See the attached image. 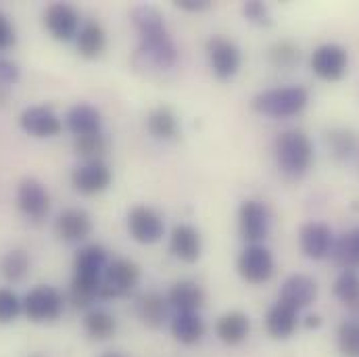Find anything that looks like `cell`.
<instances>
[{
	"label": "cell",
	"instance_id": "cell-2",
	"mask_svg": "<svg viewBox=\"0 0 359 357\" xmlns=\"http://www.w3.org/2000/svg\"><path fill=\"white\" fill-rule=\"evenodd\" d=\"M276 161L282 174L290 178L303 176L313 161V144L301 130L282 132L276 138Z\"/></svg>",
	"mask_w": 359,
	"mask_h": 357
},
{
	"label": "cell",
	"instance_id": "cell-28",
	"mask_svg": "<svg viewBox=\"0 0 359 357\" xmlns=\"http://www.w3.org/2000/svg\"><path fill=\"white\" fill-rule=\"evenodd\" d=\"M330 255L334 264L343 269L359 268V230L347 232L339 241H334Z\"/></svg>",
	"mask_w": 359,
	"mask_h": 357
},
{
	"label": "cell",
	"instance_id": "cell-30",
	"mask_svg": "<svg viewBox=\"0 0 359 357\" xmlns=\"http://www.w3.org/2000/svg\"><path fill=\"white\" fill-rule=\"evenodd\" d=\"M29 255L23 249H13L0 260V274L8 282H21L29 271Z\"/></svg>",
	"mask_w": 359,
	"mask_h": 357
},
{
	"label": "cell",
	"instance_id": "cell-1",
	"mask_svg": "<svg viewBox=\"0 0 359 357\" xmlns=\"http://www.w3.org/2000/svg\"><path fill=\"white\" fill-rule=\"evenodd\" d=\"M132 21L140 34V53L161 69L174 67L178 48L165 27L163 15L151 4H140L132 11Z\"/></svg>",
	"mask_w": 359,
	"mask_h": 357
},
{
	"label": "cell",
	"instance_id": "cell-32",
	"mask_svg": "<svg viewBox=\"0 0 359 357\" xmlns=\"http://www.w3.org/2000/svg\"><path fill=\"white\" fill-rule=\"evenodd\" d=\"M74 149L86 161H102V157L109 151V142L100 132H96V134H88V136H78L74 142Z\"/></svg>",
	"mask_w": 359,
	"mask_h": 357
},
{
	"label": "cell",
	"instance_id": "cell-39",
	"mask_svg": "<svg viewBox=\"0 0 359 357\" xmlns=\"http://www.w3.org/2000/svg\"><path fill=\"white\" fill-rule=\"evenodd\" d=\"M15 42V29L11 25V21L0 13V50L8 48Z\"/></svg>",
	"mask_w": 359,
	"mask_h": 357
},
{
	"label": "cell",
	"instance_id": "cell-25",
	"mask_svg": "<svg viewBox=\"0 0 359 357\" xmlns=\"http://www.w3.org/2000/svg\"><path fill=\"white\" fill-rule=\"evenodd\" d=\"M168 309H170L168 297H163L157 290L147 292L138 301V316L149 328H161L163 322L168 320Z\"/></svg>",
	"mask_w": 359,
	"mask_h": 357
},
{
	"label": "cell",
	"instance_id": "cell-8",
	"mask_svg": "<svg viewBox=\"0 0 359 357\" xmlns=\"http://www.w3.org/2000/svg\"><path fill=\"white\" fill-rule=\"evenodd\" d=\"M349 65V55L341 44H322L311 55V72L326 82H337L345 76Z\"/></svg>",
	"mask_w": 359,
	"mask_h": 357
},
{
	"label": "cell",
	"instance_id": "cell-37",
	"mask_svg": "<svg viewBox=\"0 0 359 357\" xmlns=\"http://www.w3.org/2000/svg\"><path fill=\"white\" fill-rule=\"evenodd\" d=\"M243 13H245V17H247L251 23H255V25H266V27L271 25V17H269L268 6H266L264 2H259V0H249V2H245Z\"/></svg>",
	"mask_w": 359,
	"mask_h": 357
},
{
	"label": "cell",
	"instance_id": "cell-18",
	"mask_svg": "<svg viewBox=\"0 0 359 357\" xmlns=\"http://www.w3.org/2000/svg\"><path fill=\"white\" fill-rule=\"evenodd\" d=\"M107 266H109L107 251L100 245H86L76 255V262H74V278L86 280V282H100Z\"/></svg>",
	"mask_w": 359,
	"mask_h": 357
},
{
	"label": "cell",
	"instance_id": "cell-29",
	"mask_svg": "<svg viewBox=\"0 0 359 357\" xmlns=\"http://www.w3.org/2000/svg\"><path fill=\"white\" fill-rule=\"evenodd\" d=\"M84 330L94 341H107L117 330V320L107 309H90L84 316Z\"/></svg>",
	"mask_w": 359,
	"mask_h": 357
},
{
	"label": "cell",
	"instance_id": "cell-26",
	"mask_svg": "<svg viewBox=\"0 0 359 357\" xmlns=\"http://www.w3.org/2000/svg\"><path fill=\"white\" fill-rule=\"evenodd\" d=\"M76 44H78V50L82 57H86V59L100 57L102 50L107 48V34H104L102 25L96 21L84 23L76 36Z\"/></svg>",
	"mask_w": 359,
	"mask_h": 357
},
{
	"label": "cell",
	"instance_id": "cell-7",
	"mask_svg": "<svg viewBox=\"0 0 359 357\" xmlns=\"http://www.w3.org/2000/svg\"><path fill=\"white\" fill-rule=\"evenodd\" d=\"M128 230L130 236L140 245H155L161 241L165 232L163 217L147 205H136L128 213Z\"/></svg>",
	"mask_w": 359,
	"mask_h": 357
},
{
	"label": "cell",
	"instance_id": "cell-34",
	"mask_svg": "<svg viewBox=\"0 0 359 357\" xmlns=\"http://www.w3.org/2000/svg\"><path fill=\"white\" fill-rule=\"evenodd\" d=\"M269 61L276 67H292L299 61V46H294L290 40H280L269 48Z\"/></svg>",
	"mask_w": 359,
	"mask_h": 357
},
{
	"label": "cell",
	"instance_id": "cell-16",
	"mask_svg": "<svg viewBox=\"0 0 359 357\" xmlns=\"http://www.w3.org/2000/svg\"><path fill=\"white\" fill-rule=\"evenodd\" d=\"M318 297V284L313 278L305 274H292L284 280L280 288V301L290 305L292 309H303L309 307Z\"/></svg>",
	"mask_w": 359,
	"mask_h": 357
},
{
	"label": "cell",
	"instance_id": "cell-4",
	"mask_svg": "<svg viewBox=\"0 0 359 357\" xmlns=\"http://www.w3.org/2000/svg\"><path fill=\"white\" fill-rule=\"evenodd\" d=\"M63 309H65V297L61 295V290L48 284H40L32 288L23 297V314L36 324L57 322L63 316Z\"/></svg>",
	"mask_w": 359,
	"mask_h": 357
},
{
	"label": "cell",
	"instance_id": "cell-42",
	"mask_svg": "<svg viewBox=\"0 0 359 357\" xmlns=\"http://www.w3.org/2000/svg\"><path fill=\"white\" fill-rule=\"evenodd\" d=\"M100 357H123V356H119V353H104V356H100Z\"/></svg>",
	"mask_w": 359,
	"mask_h": 357
},
{
	"label": "cell",
	"instance_id": "cell-33",
	"mask_svg": "<svg viewBox=\"0 0 359 357\" xmlns=\"http://www.w3.org/2000/svg\"><path fill=\"white\" fill-rule=\"evenodd\" d=\"M339 351L343 357H359V322H345L339 328Z\"/></svg>",
	"mask_w": 359,
	"mask_h": 357
},
{
	"label": "cell",
	"instance_id": "cell-17",
	"mask_svg": "<svg viewBox=\"0 0 359 357\" xmlns=\"http://www.w3.org/2000/svg\"><path fill=\"white\" fill-rule=\"evenodd\" d=\"M92 232V220L84 209H65L55 222V234L65 243L86 241Z\"/></svg>",
	"mask_w": 359,
	"mask_h": 357
},
{
	"label": "cell",
	"instance_id": "cell-14",
	"mask_svg": "<svg viewBox=\"0 0 359 357\" xmlns=\"http://www.w3.org/2000/svg\"><path fill=\"white\" fill-rule=\"evenodd\" d=\"M299 245H301V251L305 253V257L324 260L332 251L334 236L326 224L309 222V224L301 226V230H299Z\"/></svg>",
	"mask_w": 359,
	"mask_h": 357
},
{
	"label": "cell",
	"instance_id": "cell-23",
	"mask_svg": "<svg viewBox=\"0 0 359 357\" xmlns=\"http://www.w3.org/2000/svg\"><path fill=\"white\" fill-rule=\"evenodd\" d=\"M65 123L78 138V136H88V134L100 132L102 119H100V113L96 107H92L88 102H78L67 111Z\"/></svg>",
	"mask_w": 359,
	"mask_h": 357
},
{
	"label": "cell",
	"instance_id": "cell-10",
	"mask_svg": "<svg viewBox=\"0 0 359 357\" xmlns=\"http://www.w3.org/2000/svg\"><path fill=\"white\" fill-rule=\"evenodd\" d=\"M241 278L249 284H264L273 274V257L264 245H249L236 262Z\"/></svg>",
	"mask_w": 359,
	"mask_h": 357
},
{
	"label": "cell",
	"instance_id": "cell-40",
	"mask_svg": "<svg viewBox=\"0 0 359 357\" xmlns=\"http://www.w3.org/2000/svg\"><path fill=\"white\" fill-rule=\"evenodd\" d=\"M176 6L182 11H188V13H198V11H205L211 6L209 0H176Z\"/></svg>",
	"mask_w": 359,
	"mask_h": 357
},
{
	"label": "cell",
	"instance_id": "cell-22",
	"mask_svg": "<svg viewBox=\"0 0 359 357\" xmlns=\"http://www.w3.org/2000/svg\"><path fill=\"white\" fill-rule=\"evenodd\" d=\"M170 307L180 311H198L205 305V290L192 280H180L168 292Z\"/></svg>",
	"mask_w": 359,
	"mask_h": 357
},
{
	"label": "cell",
	"instance_id": "cell-13",
	"mask_svg": "<svg viewBox=\"0 0 359 357\" xmlns=\"http://www.w3.org/2000/svg\"><path fill=\"white\" fill-rule=\"evenodd\" d=\"M21 128L36 138H53L63 130L61 117L46 105L27 107L19 117Z\"/></svg>",
	"mask_w": 359,
	"mask_h": 357
},
{
	"label": "cell",
	"instance_id": "cell-36",
	"mask_svg": "<svg viewBox=\"0 0 359 357\" xmlns=\"http://www.w3.org/2000/svg\"><path fill=\"white\" fill-rule=\"evenodd\" d=\"M328 144L339 157H349L358 149V140L351 132H332L328 134Z\"/></svg>",
	"mask_w": 359,
	"mask_h": 357
},
{
	"label": "cell",
	"instance_id": "cell-11",
	"mask_svg": "<svg viewBox=\"0 0 359 357\" xmlns=\"http://www.w3.org/2000/svg\"><path fill=\"white\" fill-rule=\"evenodd\" d=\"M17 205L34 222H40L50 211V194L46 186L36 178H25L17 188Z\"/></svg>",
	"mask_w": 359,
	"mask_h": 357
},
{
	"label": "cell",
	"instance_id": "cell-9",
	"mask_svg": "<svg viewBox=\"0 0 359 357\" xmlns=\"http://www.w3.org/2000/svg\"><path fill=\"white\" fill-rule=\"evenodd\" d=\"M238 232L249 245H262L269 232L268 207L255 198L245 201L238 207Z\"/></svg>",
	"mask_w": 359,
	"mask_h": 357
},
{
	"label": "cell",
	"instance_id": "cell-5",
	"mask_svg": "<svg viewBox=\"0 0 359 357\" xmlns=\"http://www.w3.org/2000/svg\"><path fill=\"white\" fill-rule=\"evenodd\" d=\"M140 280L138 264L130 260H113L100 280V299H119L128 295Z\"/></svg>",
	"mask_w": 359,
	"mask_h": 357
},
{
	"label": "cell",
	"instance_id": "cell-24",
	"mask_svg": "<svg viewBox=\"0 0 359 357\" xmlns=\"http://www.w3.org/2000/svg\"><path fill=\"white\" fill-rule=\"evenodd\" d=\"M172 335L182 345H196L205 337V322L198 311H180L172 320Z\"/></svg>",
	"mask_w": 359,
	"mask_h": 357
},
{
	"label": "cell",
	"instance_id": "cell-41",
	"mask_svg": "<svg viewBox=\"0 0 359 357\" xmlns=\"http://www.w3.org/2000/svg\"><path fill=\"white\" fill-rule=\"evenodd\" d=\"M307 320H309L307 326H320V318H318V316H309Z\"/></svg>",
	"mask_w": 359,
	"mask_h": 357
},
{
	"label": "cell",
	"instance_id": "cell-43",
	"mask_svg": "<svg viewBox=\"0 0 359 357\" xmlns=\"http://www.w3.org/2000/svg\"><path fill=\"white\" fill-rule=\"evenodd\" d=\"M25 357H46V356H42V353H29V356H25Z\"/></svg>",
	"mask_w": 359,
	"mask_h": 357
},
{
	"label": "cell",
	"instance_id": "cell-38",
	"mask_svg": "<svg viewBox=\"0 0 359 357\" xmlns=\"http://www.w3.org/2000/svg\"><path fill=\"white\" fill-rule=\"evenodd\" d=\"M19 80V67L6 59H0V92L15 86Z\"/></svg>",
	"mask_w": 359,
	"mask_h": 357
},
{
	"label": "cell",
	"instance_id": "cell-35",
	"mask_svg": "<svg viewBox=\"0 0 359 357\" xmlns=\"http://www.w3.org/2000/svg\"><path fill=\"white\" fill-rule=\"evenodd\" d=\"M23 311V301L8 288H0V324H11Z\"/></svg>",
	"mask_w": 359,
	"mask_h": 357
},
{
	"label": "cell",
	"instance_id": "cell-19",
	"mask_svg": "<svg viewBox=\"0 0 359 357\" xmlns=\"http://www.w3.org/2000/svg\"><path fill=\"white\" fill-rule=\"evenodd\" d=\"M170 251L184 264H194L201 257L203 241L196 228L188 224H178L170 236Z\"/></svg>",
	"mask_w": 359,
	"mask_h": 357
},
{
	"label": "cell",
	"instance_id": "cell-15",
	"mask_svg": "<svg viewBox=\"0 0 359 357\" xmlns=\"http://www.w3.org/2000/svg\"><path fill=\"white\" fill-rule=\"evenodd\" d=\"M111 170L104 161H86L72 174V184L82 194H98L111 186Z\"/></svg>",
	"mask_w": 359,
	"mask_h": 357
},
{
	"label": "cell",
	"instance_id": "cell-20",
	"mask_svg": "<svg viewBox=\"0 0 359 357\" xmlns=\"http://www.w3.org/2000/svg\"><path fill=\"white\" fill-rule=\"evenodd\" d=\"M251 330V320L243 311H228L215 324V335L224 345H241Z\"/></svg>",
	"mask_w": 359,
	"mask_h": 357
},
{
	"label": "cell",
	"instance_id": "cell-6",
	"mask_svg": "<svg viewBox=\"0 0 359 357\" xmlns=\"http://www.w3.org/2000/svg\"><path fill=\"white\" fill-rule=\"evenodd\" d=\"M207 59H209V67L213 76L224 82L232 80L238 74L241 63H243L238 46L232 40L222 38V36H213L207 42Z\"/></svg>",
	"mask_w": 359,
	"mask_h": 357
},
{
	"label": "cell",
	"instance_id": "cell-31",
	"mask_svg": "<svg viewBox=\"0 0 359 357\" xmlns=\"http://www.w3.org/2000/svg\"><path fill=\"white\" fill-rule=\"evenodd\" d=\"M334 297L349 305L355 307L359 305V274L355 269H343L339 274V278L334 280Z\"/></svg>",
	"mask_w": 359,
	"mask_h": 357
},
{
	"label": "cell",
	"instance_id": "cell-27",
	"mask_svg": "<svg viewBox=\"0 0 359 357\" xmlns=\"http://www.w3.org/2000/svg\"><path fill=\"white\" fill-rule=\"evenodd\" d=\"M147 128L159 140H174V138H178V117H176V113L170 107L153 109L149 113V117H147Z\"/></svg>",
	"mask_w": 359,
	"mask_h": 357
},
{
	"label": "cell",
	"instance_id": "cell-21",
	"mask_svg": "<svg viewBox=\"0 0 359 357\" xmlns=\"http://www.w3.org/2000/svg\"><path fill=\"white\" fill-rule=\"evenodd\" d=\"M299 324V311L292 309L290 305L278 301L276 305H271L266 316V328H268L269 337L284 341L288 337H292V332L297 330Z\"/></svg>",
	"mask_w": 359,
	"mask_h": 357
},
{
	"label": "cell",
	"instance_id": "cell-12",
	"mask_svg": "<svg viewBox=\"0 0 359 357\" xmlns=\"http://www.w3.org/2000/svg\"><path fill=\"white\" fill-rule=\"evenodd\" d=\"M44 25L57 40H74L80 32V13L67 2H55L44 13Z\"/></svg>",
	"mask_w": 359,
	"mask_h": 357
},
{
	"label": "cell",
	"instance_id": "cell-3",
	"mask_svg": "<svg viewBox=\"0 0 359 357\" xmlns=\"http://www.w3.org/2000/svg\"><path fill=\"white\" fill-rule=\"evenodd\" d=\"M309 102V92L303 86H284L259 92L253 98V109L268 117H292Z\"/></svg>",
	"mask_w": 359,
	"mask_h": 357
}]
</instances>
